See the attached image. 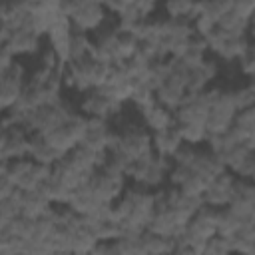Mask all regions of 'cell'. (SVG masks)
Instances as JSON below:
<instances>
[{
    "label": "cell",
    "instance_id": "obj_1",
    "mask_svg": "<svg viewBox=\"0 0 255 255\" xmlns=\"http://www.w3.org/2000/svg\"><path fill=\"white\" fill-rule=\"evenodd\" d=\"M60 10L64 12V16H68L72 20V24L80 30H94L100 26V22L104 20V10L100 4H92V2H80V4H62Z\"/></svg>",
    "mask_w": 255,
    "mask_h": 255
},
{
    "label": "cell",
    "instance_id": "obj_2",
    "mask_svg": "<svg viewBox=\"0 0 255 255\" xmlns=\"http://www.w3.org/2000/svg\"><path fill=\"white\" fill-rule=\"evenodd\" d=\"M24 90V76L20 66H10L0 76V106H12L18 102L20 94Z\"/></svg>",
    "mask_w": 255,
    "mask_h": 255
}]
</instances>
